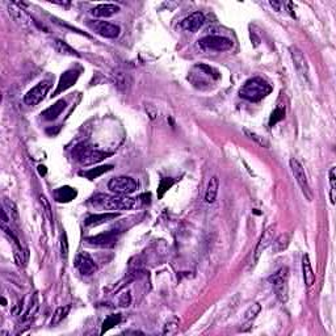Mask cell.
Returning a JSON list of instances; mask_svg holds the SVG:
<instances>
[{
    "label": "cell",
    "instance_id": "1",
    "mask_svg": "<svg viewBox=\"0 0 336 336\" xmlns=\"http://www.w3.org/2000/svg\"><path fill=\"white\" fill-rule=\"evenodd\" d=\"M93 209L106 210V212H116V210H129L137 205V199H132L124 195H99L93 196L88 201Z\"/></svg>",
    "mask_w": 336,
    "mask_h": 336
},
{
    "label": "cell",
    "instance_id": "2",
    "mask_svg": "<svg viewBox=\"0 0 336 336\" xmlns=\"http://www.w3.org/2000/svg\"><path fill=\"white\" fill-rule=\"evenodd\" d=\"M272 92V87L269 83L261 78H252L248 79L246 83L239 89V96L248 101H260L264 98H267Z\"/></svg>",
    "mask_w": 336,
    "mask_h": 336
},
{
    "label": "cell",
    "instance_id": "3",
    "mask_svg": "<svg viewBox=\"0 0 336 336\" xmlns=\"http://www.w3.org/2000/svg\"><path fill=\"white\" fill-rule=\"evenodd\" d=\"M108 155L111 154L98 150L87 143H80L72 150V156L75 158L76 162H79L83 166H92V164L99 163V162L105 159Z\"/></svg>",
    "mask_w": 336,
    "mask_h": 336
},
{
    "label": "cell",
    "instance_id": "4",
    "mask_svg": "<svg viewBox=\"0 0 336 336\" xmlns=\"http://www.w3.org/2000/svg\"><path fill=\"white\" fill-rule=\"evenodd\" d=\"M287 280H289V269L284 267L279 269L276 273H273L269 277V283L273 286L274 294L277 297L280 302H287L289 298V286H287Z\"/></svg>",
    "mask_w": 336,
    "mask_h": 336
},
{
    "label": "cell",
    "instance_id": "5",
    "mask_svg": "<svg viewBox=\"0 0 336 336\" xmlns=\"http://www.w3.org/2000/svg\"><path fill=\"white\" fill-rule=\"evenodd\" d=\"M199 46L205 51H227L233 48V41L222 35H206L199 41Z\"/></svg>",
    "mask_w": 336,
    "mask_h": 336
},
{
    "label": "cell",
    "instance_id": "6",
    "mask_svg": "<svg viewBox=\"0 0 336 336\" xmlns=\"http://www.w3.org/2000/svg\"><path fill=\"white\" fill-rule=\"evenodd\" d=\"M138 188L137 182L133 177L129 176H118L113 177L108 183V189L116 193V195L128 196L130 193H134Z\"/></svg>",
    "mask_w": 336,
    "mask_h": 336
},
{
    "label": "cell",
    "instance_id": "7",
    "mask_svg": "<svg viewBox=\"0 0 336 336\" xmlns=\"http://www.w3.org/2000/svg\"><path fill=\"white\" fill-rule=\"evenodd\" d=\"M289 166H290L293 176L296 179V182L298 183V185L301 188L303 196H305L309 201H311V200H313V190L310 188L309 180H307V176H306L305 172V168L302 167V164L297 159H294V158H292V159L289 160Z\"/></svg>",
    "mask_w": 336,
    "mask_h": 336
},
{
    "label": "cell",
    "instance_id": "8",
    "mask_svg": "<svg viewBox=\"0 0 336 336\" xmlns=\"http://www.w3.org/2000/svg\"><path fill=\"white\" fill-rule=\"evenodd\" d=\"M290 57H292L293 65L296 67V71L298 76L301 78L302 82L306 84L310 83V70L309 65H307V59L303 55L301 50L296 48V46H292L290 48Z\"/></svg>",
    "mask_w": 336,
    "mask_h": 336
},
{
    "label": "cell",
    "instance_id": "9",
    "mask_svg": "<svg viewBox=\"0 0 336 336\" xmlns=\"http://www.w3.org/2000/svg\"><path fill=\"white\" fill-rule=\"evenodd\" d=\"M87 27L96 34L101 35L104 38H117L119 35V27L111 24L108 21H100V20H88L87 21Z\"/></svg>",
    "mask_w": 336,
    "mask_h": 336
},
{
    "label": "cell",
    "instance_id": "10",
    "mask_svg": "<svg viewBox=\"0 0 336 336\" xmlns=\"http://www.w3.org/2000/svg\"><path fill=\"white\" fill-rule=\"evenodd\" d=\"M51 87V84L48 80H44V82H40V83L34 85L33 88L29 89L27 92V95L24 96V102L29 106H35L38 105L42 100L46 96V93Z\"/></svg>",
    "mask_w": 336,
    "mask_h": 336
},
{
    "label": "cell",
    "instance_id": "11",
    "mask_svg": "<svg viewBox=\"0 0 336 336\" xmlns=\"http://www.w3.org/2000/svg\"><path fill=\"white\" fill-rule=\"evenodd\" d=\"M79 75H80L79 70H74V68H71V70L65 71V72L62 74V76H61V79H59V83H58L57 85V89L54 91L53 96H58L59 93L65 92V91H67L68 88H71V87L78 82Z\"/></svg>",
    "mask_w": 336,
    "mask_h": 336
},
{
    "label": "cell",
    "instance_id": "12",
    "mask_svg": "<svg viewBox=\"0 0 336 336\" xmlns=\"http://www.w3.org/2000/svg\"><path fill=\"white\" fill-rule=\"evenodd\" d=\"M75 267L83 276H91L98 269L93 259L89 256L87 252H80L79 255L76 256Z\"/></svg>",
    "mask_w": 336,
    "mask_h": 336
},
{
    "label": "cell",
    "instance_id": "13",
    "mask_svg": "<svg viewBox=\"0 0 336 336\" xmlns=\"http://www.w3.org/2000/svg\"><path fill=\"white\" fill-rule=\"evenodd\" d=\"M118 239V233H116L115 230H109L99 234L96 236H91L87 238V242L92 246H100V247H113L117 243Z\"/></svg>",
    "mask_w": 336,
    "mask_h": 336
},
{
    "label": "cell",
    "instance_id": "14",
    "mask_svg": "<svg viewBox=\"0 0 336 336\" xmlns=\"http://www.w3.org/2000/svg\"><path fill=\"white\" fill-rule=\"evenodd\" d=\"M272 242H273V227H269V229H267L264 231V234L261 235L260 240L257 242V246L255 248V252H253V260H252L253 263H252V266L256 264L259 259H260L261 253L269 247Z\"/></svg>",
    "mask_w": 336,
    "mask_h": 336
},
{
    "label": "cell",
    "instance_id": "15",
    "mask_svg": "<svg viewBox=\"0 0 336 336\" xmlns=\"http://www.w3.org/2000/svg\"><path fill=\"white\" fill-rule=\"evenodd\" d=\"M203 22H205L203 15L201 14V12H193V14L189 15L188 17L184 18L180 25H182V28L184 31L195 33V32L200 31V28L202 27Z\"/></svg>",
    "mask_w": 336,
    "mask_h": 336
},
{
    "label": "cell",
    "instance_id": "16",
    "mask_svg": "<svg viewBox=\"0 0 336 336\" xmlns=\"http://www.w3.org/2000/svg\"><path fill=\"white\" fill-rule=\"evenodd\" d=\"M65 108H66V100L62 99V100H58L54 105L49 106L48 109H45L41 113V116H42V118L45 121H54V119H57L61 116V113H62Z\"/></svg>",
    "mask_w": 336,
    "mask_h": 336
},
{
    "label": "cell",
    "instance_id": "17",
    "mask_svg": "<svg viewBox=\"0 0 336 336\" xmlns=\"http://www.w3.org/2000/svg\"><path fill=\"white\" fill-rule=\"evenodd\" d=\"M76 196H78V192H76L74 188H71V186L68 185L61 186V188H58V189H55V192H54V199H55L57 202H71L72 200L75 199Z\"/></svg>",
    "mask_w": 336,
    "mask_h": 336
},
{
    "label": "cell",
    "instance_id": "18",
    "mask_svg": "<svg viewBox=\"0 0 336 336\" xmlns=\"http://www.w3.org/2000/svg\"><path fill=\"white\" fill-rule=\"evenodd\" d=\"M8 14L20 25H24V24L31 21V17L28 16L27 12L20 8L16 3H8Z\"/></svg>",
    "mask_w": 336,
    "mask_h": 336
},
{
    "label": "cell",
    "instance_id": "19",
    "mask_svg": "<svg viewBox=\"0 0 336 336\" xmlns=\"http://www.w3.org/2000/svg\"><path fill=\"white\" fill-rule=\"evenodd\" d=\"M119 11V7L116 4H100L91 11L95 17H111Z\"/></svg>",
    "mask_w": 336,
    "mask_h": 336
},
{
    "label": "cell",
    "instance_id": "20",
    "mask_svg": "<svg viewBox=\"0 0 336 336\" xmlns=\"http://www.w3.org/2000/svg\"><path fill=\"white\" fill-rule=\"evenodd\" d=\"M118 217L117 213H101V214H93V216H89L87 219H85V226H99L101 223H105V222H109L112 219H116Z\"/></svg>",
    "mask_w": 336,
    "mask_h": 336
},
{
    "label": "cell",
    "instance_id": "21",
    "mask_svg": "<svg viewBox=\"0 0 336 336\" xmlns=\"http://www.w3.org/2000/svg\"><path fill=\"white\" fill-rule=\"evenodd\" d=\"M112 82L115 84L116 87L121 91H128V88L130 87V79H129L128 74H125L124 71L116 70L112 72Z\"/></svg>",
    "mask_w": 336,
    "mask_h": 336
},
{
    "label": "cell",
    "instance_id": "22",
    "mask_svg": "<svg viewBox=\"0 0 336 336\" xmlns=\"http://www.w3.org/2000/svg\"><path fill=\"white\" fill-rule=\"evenodd\" d=\"M302 272H303V281L306 286H311L315 283V273L310 263L309 255H303L302 257Z\"/></svg>",
    "mask_w": 336,
    "mask_h": 336
},
{
    "label": "cell",
    "instance_id": "23",
    "mask_svg": "<svg viewBox=\"0 0 336 336\" xmlns=\"http://www.w3.org/2000/svg\"><path fill=\"white\" fill-rule=\"evenodd\" d=\"M218 188H219V180L217 176H213L209 180L208 188H206V193H205V201L208 203H213L217 199Z\"/></svg>",
    "mask_w": 336,
    "mask_h": 336
},
{
    "label": "cell",
    "instance_id": "24",
    "mask_svg": "<svg viewBox=\"0 0 336 336\" xmlns=\"http://www.w3.org/2000/svg\"><path fill=\"white\" fill-rule=\"evenodd\" d=\"M290 240H292V235L289 233H284L272 242V248H273V253H280V252L285 251L289 244H290Z\"/></svg>",
    "mask_w": 336,
    "mask_h": 336
},
{
    "label": "cell",
    "instance_id": "25",
    "mask_svg": "<svg viewBox=\"0 0 336 336\" xmlns=\"http://www.w3.org/2000/svg\"><path fill=\"white\" fill-rule=\"evenodd\" d=\"M53 48L55 51L62 55H70V57H80V54L71 48L70 45L66 44L62 40H53Z\"/></svg>",
    "mask_w": 336,
    "mask_h": 336
},
{
    "label": "cell",
    "instance_id": "26",
    "mask_svg": "<svg viewBox=\"0 0 336 336\" xmlns=\"http://www.w3.org/2000/svg\"><path fill=\"white\" fill-rule=\"evenodd\" d=\"M112 168H113V166H112V164L100 166V167L91 168V169H88V171L80 172V176H84L85 179H88V180H95V179H98L99 176H101V175L106 173L108 171H111Z\"/></svg>",
    "mask_w": 336,
    "mask_h": 336
},
{
    "label": "cell",
    "instance_id": "27",
    "mask_svg": "<svg viewBox=\"0 0 336 336\" xmlns=\"http://www.w3.org/2000/svg\"><path fill=\"white\" fill-rule=\"evenodd\" d=\"M3 209L5 210V213L8 214V217L11 218V221L18 222V210L16 208L14 201H11L9 199L3 200Z\"/></svg>",
    "mask_w": 336,
    "mask_h": 336
},
{
    "label": "cell",
    "instance_id": "28",
    "mask_svg": "<svg viewBox=\"0 0 336 336\" xmlns=\"http://www.w3.org/2000/svg\"><path fill=\"white\" fill-rule=\"evenodd\" d=\"M121 320H122V318H121V315L119 314L109 315V317H108V318H105V320L102 322L101 335L102 334H105L106 331H109L111 328H113L115 326H117V324H119V323H121Z\"/></svg>",
    "mask_w": 336,
    "mask_h": 336
},
{
    "label": "cell",
    "instance_id": "29",
    "mask_svg": "<svg viewBox=\"0 0 336 336\" xmlns=\"http://www.w3.org/2000/svg\"><path fill=\"white\" fill-rule=\"evenodd\" d=\"M68 311H70V306H61V307H58V309L55 310V313L53 314V318H51L50 324H51V326H57V324H59V323L62 322L63 319L66 318L67 314H68Z\"/></svg>",
    "mask_w": 336,
    "mask_h": 336
},
{
    "label": "cell",
    "instance_id": "30",
    "mask_svg": "<svg viewBox=\"0 0 336 336\" xmlns=\"http://www.w3.org/2000/svg\"><path fill=\"white\" fill-rule=\"evenodd\" d=\"M179 323H180L179 318L171 317V318L166 322V324H164L163 335H173V334H176L177 328H179Z\"/></svg>",
    "mask_w": 336,
    "mask_h": 336
},
{
    "label": "cell",
    "instance_id": "31",
    "mask_svg": "<svg viewBox=\"0 0 336 336\" xmlns=\"http://www.w3.org/2000/svg\"><path fill=\"white\" fill-rule=\"evenodd\" d=\"M175 183H176V180L172 179V177L162 179V182L159 183V186H158V199H163L164 193H166L168 189H171V186H172Z\"/></svg>",
    "mask_w": 336,
    "mask_h": 336
},
{
    "label": "cell",
    "instance_id": "32",
    "mask_svg": "<svg viewBox=\"0 0 336 336\" xmlns=\"http://www.w3.org/2000/svg\"><path fill=\"white\" fill-rule=\"evenodd\" d=\"M260 310H261L260 303H257V302L252 303V305L246 310V313H244V317H243L244 322H250V320H252V319L256 318V315L260 313Z\"/></svg>",
    "mask_w": 336,
    "mask_h": 336
},
{
    "label": "cell",
    "instance_id": "33",
    "mask_svg": "<svg viewBox=\"0 0 336 336\" xmlns=\"http://www.w3.org/2000/svg\"><path fill=\"white\" fill-rule=\"evenodd\" d=\"M284 117H285V109L281 108V106L276 108V109L272 112V115H270L269 125L270 126H274V125L277 124V122H280L281 119H284Z\"/></svg>",
    "mask_w": 336,
    "mask_h": 336
},
{
    "label": "cell",
    "instance_id": "34",
    "mask_svg": "<svg viewBox=\"0 0 336 336\" xmlns=\"http://www.w3.org/2000/svg\"><path fill=\"white\" fill-rule=\"evenodd\" d=\"M244 133L247 134L251 139H253V141L256 142L257 145H260V146L263 147H269V142L267 141L264 137H261V135H259L257 133H255V132H251V130H248V129H244Z\"/></svg>",
    "mask_w": 336,
    "mask_h": 336
},
{
    "label": "cell",
    "instance_id": "35",
    "mask_svg": "<svg viewBox=\"0 0 336 336\" xmlns=\"http://www.w3.org/2000/svg\"><path fill=\"white\" fill-rule=\"evenodd\" d=\"M40 202L42 203V208H44V213L46 214V217L50 222H53V214H51V208H50V203L46 199V196L41 195L40 196Z\"/></svg>",
    "mask_w": 336,
    "mask_h": 336
},
{
    "label": "cell",
    "instance_id": "36",
    "mask_svg": "<svg viewBox=\"0 0 336 336\" xmlns=\"http://www.w3.org/2000/svg\"><path fill=\"white\" fill-rule=\"evenodd\" d=\"M335 167H332L330 169V185H331V193H330V199H331V203H335Z\"/></svg>",
    "mask_w": 336,
    "mask_h": 336
},
{
    "label": "cell",
    "instance_id": "37",
    "mask_svg": "<svg viewBox=\"0 0 336 336\" xmlns=\"http://www.w3.org/2000/svg\"><path fill=\"white\" fill-rule=\"evenodd\" d=\"M61 256L63 260H66L68 256V242H67L66 233H63L61 236Z\"/></svg>",
    "mask_w": 336,
    "mask_h": 336
},
{
    "label": "cell",
    "instance_id": "38",
    "mask_svg": "<svg viewBox=\"0 0 336 336\" xmlns=\"http://www.w3.org/2000/svg\"><path fill=\"white\" fill-rule=\"evenodd\" d=\"M37 310H38V300H37V297H34V300H33V305L29 307V310H28V313L25 314V317H24V320H25V319H31L32 317L37 313Z\"/></svg>",
    "mask_w": 336,
    "mask_h": 336
},
{
    "label": "cell",
    "instance_id": "39",
    "mask_svg": "<svg viewBox=\"0 0 336 336\" xmlns=\"http://www.w3.org/2000/svg\"><path fill=\"white\" fill-rule=\"evenodd\" d=\"M130 301H132V297H130V293L126 292L125 294L121 296L119 298V305L121 306H129L130 305Z\"/></svg>",
    "mask_w": 336,
    "mask_h": 336
},
{
    "label": "cell",
    "instance_id": "40",
    "mask_svg": "<svg viewBox=\"0 0 336 336\" xmlns=\"http://www.w3.org/2000/svg\"><path fill=\"white\" fill-rule=\"evenodd\" d=\"M38 173L41 176H45L46 175V167L45 166H38Z\"/></svg>",
    "mask_w": 336,
    "mask_h": 336
},
{
    "label": "cell",
    "instance_id": "41",
    "mask_svg": "<svg viewBox=\"0 0 336 336\" xmlns=\"http://www.w3.org/2000/svg\"><path fill=\"white\" fill-rule=\"evenodd\" d=\"M270 5H272V7H274V8L277 9V11H280L281 3H277V1H270Z\"/></svg>",
    "mask_w": 336,
    "mask_h": 336
}]
</instances>
